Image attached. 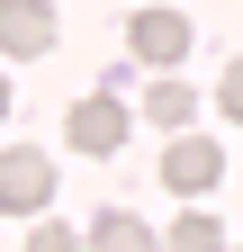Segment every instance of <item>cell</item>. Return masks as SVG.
Here are the masks:
<instances>
[{
    "instance_id": "7",
    "label": "cell",
    "mask_w": 243,
    "mask_h": 252,
    "mask_svg": "<svg viewBox=\"0 0 243 252\" xmlns=\"http://www.w3.org/2000/svg\"><path fill=\"white\" fill-rule=\"evenodd\" d=\"M90 252H162V234L144 225V216H126V207H108L99 225H90Z\"/></svg>"
},
{
    "instance_id": "6",
    "label": "cell",
    "mask_w": 243,
    "mask_h": 252,
    "mask_svg": "<svg viewBox=\"0 0 243 252\" xmlns=\"http://www.w3.org/2000/svg\"><path fill=\"white\" fill-rule=\"evenodd\" d=\"M144 117H153L162 135H180V126L198 117V90H189V81H171V72H162V81H144Z\"/></svg>"
},
{
    "instance_id": "1",
    "label": "cell",
    "mask_w": 243,
    "mask_h": 252,
    "mask_svg": "<svg viewBox=\"0 0 243 252\" xmlns=\"http://www.w3.org/2000/svg\"><path fill=\"white\" fill-rule=\"evenodd\" d=\"M63 135H72V153H90V162H108L117 144H126V99L99 81L90 99H72V117H63Z\"/></svg>"
},
{
    "instance_id": "11",
    "label": "cell",
    "mask_w": 243,
    "mask_h": 252,
    "mask_svg": "<svg viewBox=\"0 0 243 252\" xmlns=\"http://www.w3.org/2000/svg\"><path fill=\"white\" fill-rule=\"evenodd\" d=\"M0 117H9V72H0Z\"/></svg>"
},
{
    "instance_id": "2",
    "label": "cell",
    "mask_w": 243,
    "mask_h": 252,
    "mask_svg": "<svg viewBox=\"0 0 243 252\" xmlns=\"http://www.w3.org/2000/svg\"><path fill=\"white\" fill-rule=\"evenodd\" d=\"M54 207V162L45 153H0V216H45Z\"/></svg>"
},
{
    "instance_id": "9",
    "label": "cell",
    "mask_w": 243,
    "mask_h": 252,
    "mask_svg": "<svg viewBox=\"0 0 243 252\" xmlns=\"http://www.w3.org/2000/svg\"><path fill=\"white\" fill-rule=\"evenodd\" d=\"M27 252H90V234H72V225H27Z\"/></svg>"
},
{
    "instance_id": "10",
    "label": "cell",
    "mask_w": 243,
    "mask_h": 252,
    "mask_svg": "<svg viewBox=\"0 0 243 252\" xmlns=\"http://www.w3.org/2000/svg\"><path fill=\"white\" fill-rule=\"evenodd\" d=\"M216 108H225V117H234V126H243V54H234V63H225V81H216Z\"/></svg>"
},
{
    "instance_id": "3",
    "label": "cell",
    "mask_w": 243,
    "mask_h": 252,
    "mask_svg": "<svg viewBox=\"0 0 243 252\" xmlns=\"http://www.w3.org/2000/svg\"><path fill=\"white\" fill-rule=\"evenodd\" d=\"M216 180H225V153H216V144H207V135H171V153H162V189L207 198Z\"/></svg>"
},
{
    "instance_id": "4",
    "label": "cell",
    "mask_w": 243,
    "mask_h": 252,
    "mask_svg": "<svg viewBox=\"0 0 243 252\" xmlns=\"http://www.w3.org/2000/svg\"><path fill=\"white\" fill-rule=\"evenodd\" d=\"M126 45H135V63H153V72H180V54H189V18H180V9H135Z\"/></svg>"
},
{
    "instance_id": "8",
    "label": "cell",
    "mask_w": 243,
    "mask_h": 252,
    "mask_svg": "<svg viewBox=\"0 0 243 252\" xmlns=\"http://www.w3.org/2000/svg\"><path fill=\"white\" fill-rule=\"evenodd\" d=\"M171 252H225V216H207V207L171 216Z\"/></svg>"
},
{
    "instance_id": "5",
    "label": "cell",
    "mask_w": 243,
    "mask_h": 252,
    "mask_svg": "<svg viewBox=\"0 0 243 252\" xmlns=\"http://www.w3.org/2000/svg\"><path fill=\"white\" fill-rule=\"evenodd\" d=\"M0 54H18V63L54 54V0H0Z\"/></svg>"
}]
</instances>
